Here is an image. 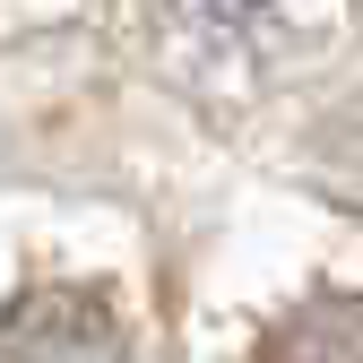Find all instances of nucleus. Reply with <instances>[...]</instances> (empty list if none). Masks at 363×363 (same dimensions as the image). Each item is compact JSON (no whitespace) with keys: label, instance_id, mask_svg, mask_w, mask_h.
<instances>
[{"label":"nucleus","instance_id":"1","mask_svg":"<svg viewBox=\"0 0 363 363\" xmlns=\"http://www.w3.org/2000/svg\"><path fill=\"white\" fill-rule=\"evenodd\" d=\"M0 363H130V320L104 286H26L0 311Z\"/></svg>","mask_w":363,"mask_h":363},{"label":"nucleus","instance_id":"2","mask_svg":"<svg viewBox=\"0 0 363 363\" xmlns=\"http://www.w3.org/2000/svg\"><path fill=\"white\" fill-rule=\"evenodd\" d=\"M251 363H363V294H337V286L303 294L286 320L259 337Z\"/></svg>","mask_w":363,"mask_h":363},{"label":"nucleus","instance_id":"3","mask_svg":"<svg viewBox=\"0 0 363 363\" xmlns=\"http://www.w3.org/2000/svg\"><path fill=\"white\" fill-rule=\"evenodd\" d=\"M199 9H208L216 26H259L268 9H277V0H199Z\"/></svg>","mask_w":363,"mask_h":363}]
</instances>
